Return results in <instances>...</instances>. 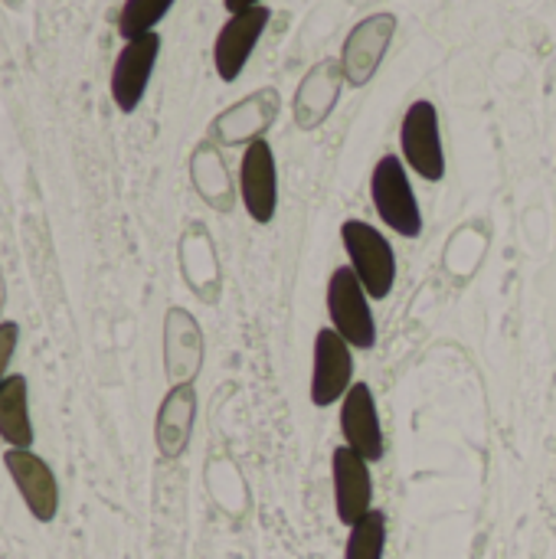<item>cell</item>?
<instances>
[{
	"label": "cell",
	"mask_w": 556,
	"mask_h": 559,
	"mask_svg": "<svg viewBox=\"0 0 556 559\" xmlns=\"http://www.w3.org/2000/svg\"><path fill=\"white\" fill-rule=\"evenodd\" d=\"M282 111V98L275 88H256L252 95H246L242 102L229 105L223 115L213 118L210 124V134L226 144V147H236V144H252V141H262L265 131L275 124Z\"/></svg>",
	"instance_id": "obj_10"
},
{
	"label": "cell",
	"mask_w": 556,
	"mask_h": 559,
	"mask_svg": "<svg viewBox=\"0 0 556 559\" xmlns=\"http://www.w3.org/2000/svg\"><path fill=\"white\" fill-rule=\"evenodd\" d=\"M338 423H341L344 445L351 452H357L370 465L383 462V455H387V436H383L380 406H377V396H374L370 383H354L347 390V396L338 406Z\"/></svg>",
	"instance_id": "obj_8"
},
{
	"label": "cell",
	"mask_w": 556,
	"mask_h": 559,
	"mask_svg": "<svg viewBox=\"0 0 556 559\" xmlns=\"http://www.w3.org/2000/svg\"><path fill=\"white\" fill-rule=\"evenodd\" d=\"M324 308L334 328L354 350H374L377 344V318H374V298L364 292L357 275L347 265H338L324 288Z\"/></svg>",
	"instance_id": "obj_3"
},
{
	"label": "cell",
	"mask_w": 556,
	"mask_h": 559,
	"mask_svg": "<svg viewBox=\"0 0 556 559\" xmlns=\"http://www.w3.org/2000/svg\"><path fill=\"white\" fill-rule=\"evenodd\" d=\"M193 423H197V390H193V383L170 386L167 396L161 400L157 419H154V445H157L161 459L177 462L190 449Z\"/></svg>",
	"instance_id": "obj_16"
},
{
	"label": "cell",
	"mask_w": 556,
	"mask_h": 559,
	"mask_svg": "<svg viewBox=\"0 0 556 559\" xmlns=\"http://www.w3.org/2000/svg\"><path fill=\"white\" fill-rule=\"evenodd\" d=\"M400 151H403V164L426 183H439L446 177L439 108L429 98H419L406 108L400 124Z\"/></svg>",
	"instance_id": "obj_5"
},
{
	"label": "cell",
	"mask_w": 556,
	"mask_h": 559,
	"mask_svg": "<svg viewBox=\"0 0 556 559\" xmlns=\"http://www.w3.org/2000/svg\"><path fill=\"white\" fill-rule=\"evenodd\" d=\"M344 72H341V59H321L315 62L305 79L298 82L295 92V124L301 131H315L318 124H324L331 118V111L341 102L344 92Z\"/></svg>",
	"instance_id": "obj_14"
},
{
	"label": "cell",
	"mask_w": 556,
	"mask_h": 559,
	"mask_svg": "<svg viewBox=\"0 0 556 559\" xmlns=\"http://www.w3.org/2000/svg\"><path fill=\"white\" fill-rule=\"evenodd\" d=\"M341 246L347 255L344 265L357 275L364 292L374 301H387L397 285V252H393L390 239L367 219H344Z\"/></svg>",
	"instance_id": "obj_1"
},
{
	"label": "cell",
	"mask_w": 556,
	"mask_h": 559,
	"mask_svg": "<svg viewBox=\"0 0 556 559\" xmlns=\"http://www.w3.org/2000/svg\"><path fill=\"white\" fill-rule=\"evenodd\" d=\"M387 540H390V521L383 511L374 508L354 527H347L344 559H383L387 557Z\"/></svg>",
	"instance_id": "obj_18"
},
{
	"label": "cell",
	"mask_w": 556,
	"mask_h": 559,
	"mask_svg": "<svg viewBox=\"0 0 556 559\" xmlns=\"http://www.w3.org/2000/svg\"><path fill=\"white\" fill-rule=\"evenodd\" d=\"M0 439L7 449L33 445V419H29V386L23 373H10L0 383Z\"/></svg>",
	"instance_id": "obj_17"
},
{
	"label": "cell",
	"mask_w": 556,
	"mask_h": 559,
	"mask_svg": "<svg viewBox=\"0 0 556 559\" xmlns=\"http://www.w3.org/2000/svg\"><path fill=\"white\" fill-rule=\"evenodd\" d=\"M239 200L252 223L269 226L279 213V167L272 144L252 141L239 160Z\"/></svg>",
	"instance_id": "obj_7"
},
{
	"label": "cell",
	"mask_w": 556,
	"mask_h": 559,
	"mask_svg": "<svg viewBox=\"0 0 556 559\" xmlns=\"http://www.w3.org/2000/svg\"><path fill=\"white\" fill-rule=\"evenodd\" d=\"M331 491H334V514L344 527H354L364 514L374 511V478L370 462L338 445L331 452Z\"/></svg>",
	"instance_id": "obj_11"
},
{
	"label": "cell",
	"mask_w": 556,
	"mask_h": 559,
	"mask_svg": "<svg viewBox=\"0 0 556 559\" xmlns=\"http://www.w3.org/2000/svg\"><path fill=\"white\" fill-rule=\"evenodd\" d=\"M16 341H20V328L16 321H0V383L10 377V360H13V350H16Z\"/></svg>",
	"instance_id": "obj_20"
},
{
	"label": "cell",
	"mask_w": 556,
	"mask_h": 559,
	"mask_svg": "<svg viewBox=\"0 0 556 559\" xmlns=\"http://www.w3.org/2000/svg\"><path fill=\"white\" fill-rule=\"evenodd\" d=\"M223 7L229 13H239V10H252V7H262V0H223Z\"/></svg>",
	"instance_id": "obj_21"
},
{
	"label": "cell",
	"mask_w": 556,
	"mask_h": 559,
	"mask_svg": "<svg viewBox=\"0 0 556 559\" xmlns=\"http://www.w3.org/2000/svg\"><path fill=\"white\" fill-rule=\"evenodd\" d=\"M272 13L269 7H252V10H239L229 13V20L220 26L216 39H213V69L223 82H236L249 62V56L256 52L265 26H269Z\"/></svg>",
	"instance_id": "obj_9"
},
{
	"label": "cell",
	"mask_w": 556,
	"mask_h": 559,
	"mask_svg": "<svg viewBox=\"0 0 556 559\" xmlns=\"http://www.w3.org/2000/svg\"><path fill=\"white\" fill-rule=\"evenodd\" d=\"M3 465L10 472V481L16 485L26 511L33 514V521L49 524L59 514V485L52 468L33 455L29 449H7L3 452Z\"/></svg>",
	"instance_id": "obj_13"
},
{
	"label": "cell",
	"mask_w": 556,
	"mask_h": 559,
	"mask_svg": "<svg viewBox=\"0 0 556 559\" xmlns=\"http://www.w3.org/2000/svg\"><path fill=\"white\" fill-rule=\"evenodd\" d=\"M203 367V331L184 308H170L164 318V370L170 386L193 383Z\"/></svg>",
	"instance_id": "obj_15"
},
{
	"label": "cell",
	"mask_w": 556,
	"mask_h": 559,
	"mask_svg": "<svg viewBox=\"0 0 556 559\" xmlns=\"http://www.w3.org/2000/svg\"><path fill=\"white\" fill-rule=\"evenodd\" d=\"M174 3L177 0H125L118 13V33L125 36V43L154 33V26L167 16Z\"/></svg>",
	"instance_id": "obj_19"
},
{
	"label": "cell",
	"mask_w": 556,
	"mask_h": 559,
	"mask_svg": "<svg viewBox=\"0 0 556 559\" xmlns=\"http://www.w3.org/2000/svg\"><path fill=\"white\" fill-rule=\"evenodd\" d=\"M354 347L334 331L321 328L311 344V380H308V400L318 409L341 406L347 390L357 383L354 380Z\"/></svg>",
	"instance_id": "obj_4"
},
{
	"label": "cell",
	"mask_w": 556,
	"mask_h": 559,
	"mask_svg": "<svg viewBox=\"0 0 556 559\" xmlns=\"http://www.w3.org/2000/svg\"><path fill=\"white\" fill-rule=\"evenodd\" d=\"M157 56H161V36L157 33H147V36H138V39H128L111 66V98L115 105L131 115L144 92H147V82L154 75V66H157Z\"/></svg>",
	"instance_id": "obj_12"
},
{
	"label": "cell",
	"mask_w": 556,
	"mask_h": 559,
	"mask_svg": "<svg viewBox=\"0 0 556 559\" xmlns=\"http://www.w3.org/2000/svg\"><path fill=\"white\" fill-rule=\"evenodd\" d=\"M370 203L377 219L400 239L423 236V210L410 180V167L397 154H383L370 174Z\"/></svg>",
	"instance_id": "obj_2"
},
{
	"label": "cell",
	"mask_w": 556,
	"mask_h": 559,
	"mask_svg": "<svg viewBox=\"0 0 556 559\" xmlns=\"http://www.w3.org/2000/svg\"><path fill=\"white\" fill-rule=\"evenodd\" d=\"M397 16L393 13H370V16H364L360 23H354L351 26V33L344 36V46H341V72H344V82L351 85V88H364L374 75H377V69H380V62H383V56H387V49H390V43H393V36H397Z\"/></svg>",
	"instance_id": "obj_6"
}]
</instances>
